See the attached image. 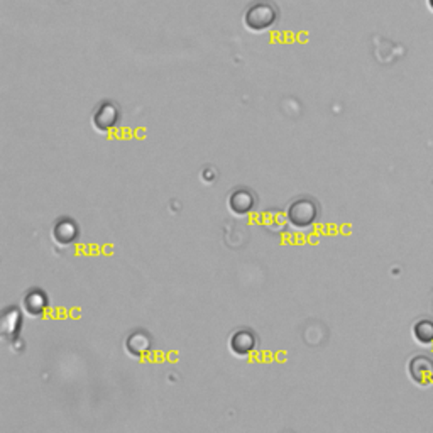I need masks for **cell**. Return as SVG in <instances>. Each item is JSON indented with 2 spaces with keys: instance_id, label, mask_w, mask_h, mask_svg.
<instances>
[{
  "instance_id": "4",
  "label": "cell",
  "mask_w": 433,
  "mask_h": 433,
  "mask_svg": "<svg viewBox=\"0 0 433 433\" xmlns=\"http://www.w3.org/2000/svg\"><path fill=\"white\" fill-rule=\"evenodd\" d=\"M256 345H257L256 333L249 329L237 330V332L232 333V337H230V340H229L230 351L239 357L249 356L250 352L256 349Z\"/></svg>"
},
{
  "instance_id": "3",
  "label": "cell",
  "mask_w": 433,
  "mask_h": 433,
  "mask_svg": "<svg viewBox=\"0 0 433 433\" xmlns=\"http://www.w3.org/2000/svg\"><path fill=\"white\" fill-rule=\"evenodd\" d=\"M119 109L112 104V102H104L97 107V110L93 112L92 122L93 127L97 129L98 132H109L116 127L117 122H119Z\"/></svg>"
},
{
  "instance_id": "11",
  "label": "cell",
  "mask_w": 433,
  "mask_h": 433,
  "mask_svg": "<svg viewBox=\"0 0 433 433\" xmlns=\"http://www.w3.org/2000/svg\"><path fill=\"white\" fill-rule=\"evenodd\" d=\"M428 6H430V9L433 10V0H428Z\"/></svg>"
},
{
  "instance_id": "6",
  "label": "cell",
  "mask_w": 433,
  "mask_h": 433,
  "mask_svg": "<svg viewBox=\"0 0 433 433\" xmlns=\"http://www.w3.org/2000/svg\"><path fill=\"white\" fill-rule=\"evenodd\" d=\"M78 225L75 220L63 217L53 227V239L59 246H71L78 239Z\"/></svg>"
},
{
  "instance_id": "7",
  "label": "cell",
  "mask_w": 433,
  "mask_h": 433,
  "mask_svg": "<svg viewBox=\"0 0 433 433\" xmlns=\"http://www.w3.org/2000/svg\"><path fill=\"white\" fill-rule=\"evenodd\" d=\"M409 374L418 385H428L433 381V362L427 357H415L409 362Z\"/></svg>"
},
{
  "instance_id": "5",
  "label": "cell",
  "mask_w": 433,
  "mask_h": 433,
  "mask_svg": "<svg viewBox=\"0 0 433 433\" xmlns=\"http://www.w3.org/2000/svg\"><path fill=\"white\" fill-rule=\"evenodd\" d=\"M254 205H256V196L248 188H239L230 193L229 196V208L234 215L242 217L252 212Z\"/></svg>"
},
{
  "instance_id": "2",
  "label": "cell",
  "mask_w": 433,
  "mask_h": 433,
  "mask_svg": "<svg viewBox=\"0 0 433 433\" xmlns=\"http://www.w3.org/2000/svg\"><path fill=\"white\" fill-rule=\"evenodd\" d=\"M278 19V10L269 2H254L244 14V24L249 31L263 33L266 29L273 28Z\"/></svg>"
},
{
  "instance_id": "1",
  "label": "cell",
  "mask_w": 433,
  "mask_h": 433,
  "mask_svg": "<svg viewBox=\"0 0 433 433\" xmlns=\"http://www.w3.org/2000/svg\"><path fill=\"white\" fill-rule=\"evenodd\" d=\"M318 205L308 196H300L293 200L286 210V220L296 230H306L317 222Z\"/></svg>"
},
{
  "instance_id": "8",
  "label": "cell",
  "mask_w": 433,
  "mask_h": 433,
  "mask_svg": "<svg viewBox=\"0 0 433 433\" xmlns=\"http://www.w3.org/2000/svg\"><path fill=\"white\" fill-rule=\"evenodd\" d=\"M125 349L134 357L146 356L151 351V335L144 330H136L125 340Z\"/></svg>"
},
{
  "instance_id": "9",
  "label": "cell",
  "mask_w": 433,
  "mask_h": 433,
  "mask_svg": "<svg viewBox=\"0 0 433 433\" xmlns=\"http://www.w3.org/2000/svg\"><path fill=\"white\" fill-rule=\"evenodd\" d=\"M48 306V298L43 291L39 290H33L31 293L26 295L24 298V308L28 310V313H31L36 317V315H41Z\"/></svg>"
},
{
  "instance_id": "10",
  "label": "cell",
  "mask_w": 433,
  "mask_h": 433,
  "mask_svg": "<svg viewBox=\"0 0 433 433\" xmlns=\"http://www.w3.org/2000/svg\"><path fill=\"white\" fill-rule=\"evenodd\" d=\"M413 333H415L416 340L421 344H430L433 342V322L430 320H420L413 326Z\"/></svg>"
}]
</instances>
